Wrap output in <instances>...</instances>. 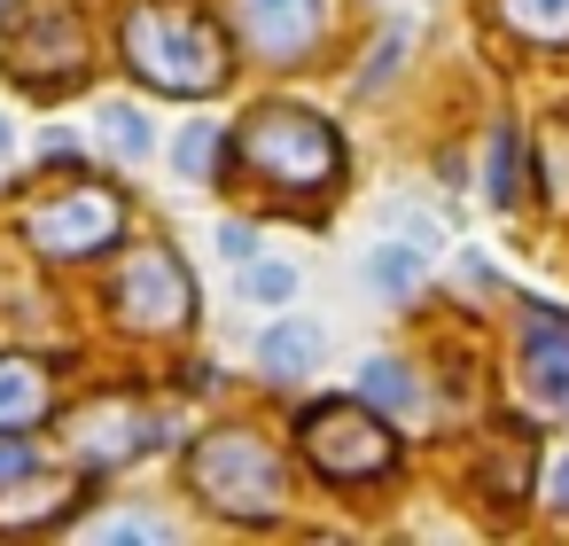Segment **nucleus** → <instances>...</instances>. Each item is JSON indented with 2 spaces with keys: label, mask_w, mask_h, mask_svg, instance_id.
Wrapping results in <instances>:
<instances>
[{
  "label": "nucleus",
  "mask_w": 569,
  "mask_h": 546,
  "mask_svg": "<svg viewBox=\"0 0 569 546\" xmlns=\"http://www.w3.org/2000/svg\"><path fill=\"white\" fill-rule=\"evenodd\" d=\"M87 538H94V546H126V538H172V523H164V515H102Z\"/></svg>",
  "instance_id": "24"
},
{
  "label": "nucleus",
  "mask_w": 569,
  "mask_h": 546,
  "mask_svg": "<svg viewBox=\"0 0 569 546\" xmlns=\"http://www.w3.org/2000/svg\"><path fill=\"white\" fill-rule=\"evenodd\" d=\"M40 165H48V172H63V180H71V172H87L79 133H63V126H56V133H40Z\"/></svg>",
  "instance_id": "26"
},
{
  "label": "nucleus",
  "mask_w": 569,
  "mask_h": 546,
  "mask_svg": "<svg viewBox=\"0 0 569 546\" xmlns=\"http://www.w3.org/2000/svg\"><path fill=\"white\" fill-rule=\"evenodd\" d=\"M17 172V118H0V180Z\"/></svg>",
  "instance_id": "28"
},
{
  "label": "nucleus",
  "mask_w": 569,
  "mask_h": 546,
  "mask_svg": "<svg viewBox=\"0 0 569 546\" xmlns=\"http://www.w3.org/2000/svg\"><path fill=\"white\" fill-rule=\"evenodd\" d=\"M118 63L141 79V95L211 102L234 79V32L203 0H126L118 9Z\"/></svg>",
  "instance_id": "2"
},
{
  "label": "nucleus",
  "mask_w": 569,
  "mask_h": 546,
  "mask_svg": "<svg viewBox=\"0 0 569 546\" xmlns=\"http://www.w3.org/2000/svg\"><path fill=\"white\" fill-rule=\"evenodd\" d=\"M297 289H305V274L289 266V258H242V281H234V297L250 305V312H289L297 305Z\"/></svg>",
  "instance_id": "19"
},
{
  "label": "nucleus",
  "mask_w": 569,
  "mask_h": 546,
  "mask_svg": "<svg viewBox=\"0 0 569 546\" xmlns=\"http://www.w3.org/2000/svg\"><path fill=\"white\" fill-rule=\"evenodd\" d=\"M336 24V0H227V32L234 56H258L266 71H297L320 56Z\"/></svg>",
  "instance_id": "9"
},
{
  "label": "nucleus",
  "mask_w": 569,
  "mask_h": 546,
  "mask_svg": "<svg viewBox=\"0 0 569 546\" xmlns=\"http://www.w3.org/2000/svg\"><path fill=\"white\" fill-rule=\"evenodd\" d=\"M188 492H196L203 515L266 530V523L289 515V460L258 421H211L188 445Z\"/></svg>",
  "instance_id": "3"
},
{
  "label": "nucleus",
  "mask_w": 569,
  "mask_h": 546,
  "mask_svg": "<svg viewBox=\"0 0 569 546\" xmlns=\"http://www.w3.org/2000/svg\"><path fill=\"white\" fill-rule=\"evenodd\" d=\"M406 40H413L406 24L375 32V56H367V63H359V79H351V95H359V102H375V95H382V87H390V79L406 71Z\"/></svg>",
  "instance_id": "21"
},
{
  "label": "nucleus",
  "mask_w": 569,
  "mask_h": 546,
  "mask_svg": "<svg viewBox=\"0 0 569 546\" xmlns=\"http://www.w3.org/2000/svg\"><path fill=\"white\" fill-rule=\"evenodd\" d=\"M56 437H63L71 468H87V476H118V468H133L141 453L172 445L180 429H172V414H149L141 398H94V406H71V414L56 421Z\"/></svg>",
  "instance_id": "8"
},
{
  "label": "nucleus",
  "mask_w": 569,
  "mask_h": 546,
  "mask_svg": "<svg viewBox=\"0 0 569 546\" xmlns=\"http://www.w3.org/2000/svg\"><path fill=\"white\" fill-rule=\"evenodd\" d=\"M172 172H180L188 188H219V180L234 172V141H227V126L188 118V126L172 133Z\"/></svg>",
  "instance_id": "16"
},
{
  "label": "nucleus",
  "mask_w": 569,
  "mask_h": 546,
  "mask_svg": "<svg viewBox=\"0 0 569 546\" xmlns=\"http://www.w3.org/2000/svg\"><path fill=\"white\" fill-rule=\"evenodd\" d=\"M219 258H234V266L258 258V227L250 219H219Z\"/></svg>",
  "instance_id": "27"
},
{
  "label": "nucleus",
  "mask_w": 569,
  "mask_h": 546,
  "mask_svg": "<svg viewBox=\"0 0 569 546\" xmlns=\"http://www.w3.org/2000/svg\"><path fill=\"white\" fill-rule=\"evenodd\" d=\"M102 305H110V320H118L126 336H149V344L188 336L196 312H203L196 274H188V258H180L164 235H141V242L118 258V274L102 281Z\"/></svg>",
  "instance_id": "6"
},
{
  "label": "nucleus",
  "mask_w": 569,
  "mask_h": 546,
  "mask_svg": "<svg viewBox=\"0 0 569 546\" xmlns=\"http://www.w3.org/2000/svg\"><path fill=\"white\" fill-rule=\"evenodd\" d=\"M530 172H546V203L569 211V118L546 126V149H530Z\"/></svg>",
  "instance_id": "22"
},
{
  "label": "nucleus",
  "mask_w": 569,
  "mask_h": 546,
  "mask_svg": "<svg viewBox=\"0 0 569 546\" xmlns=\"http://www.w3.org/2000/svg\"><path fill=\"white\" fill-rule=\"evenodd\" d=\"M359 281H367L375 305H413V297H421V250L398 242V235H382V242L359 258Z\"/></svg>",
  "instance_id": "17"
},
{
  "label": "nucleus",
  "mask_w": 569,
  "mask_h": 546,
  "mask_svg": "<svg viewBox=\"0 0 569 546\" xmlns=\"http://www.w3.org/2000/svg\"><path fill=\"white\" fill-rule=\"evenodd\" d=\"M94 141H102L118 165H141V157L157 149V126H149L141 102H102V110H94Z\"/></svg>",
  "instance_id": "20"
},
{
  "label": "nucleus",
  "mask_w": 569,
  "mask_h": 546,
  "mask_svg": "<svg viewBox=\"0 0 569 546\" xmlns=\"http://www.w3.org/2000/svg\"><path fill=\"white\" fill-rule=\"evenodd\" d=\"M382 227H390L398 242H413V250H437V242H445V219L421 211L413 196H390V203H382Z\"/></svg>",
  "instance_id": "23"
},
{
  "label": "nucleus",
  "mask_w": 569,
  "mask_h": 546,
  "mask_svg": "<svg viewBox=\"0 0 569 546\" xmlns=\"http://www.w3.org/2000/svg\"><path fill=\"white\" fill-rule=\"evenodd\" d=\"M40 468V437L32 429H9V437H0V492H9L17 476H32Z\"/></svg>",
  "instance_id": "25"
},
{
  "label": "nucleus",
  "mask_w": 569,
  "mask_h": 546,
  "mask_svg": "<svg viewBox=\"0 0 569 546\" xmlns=\"http://www.w3.org/2000/svg\"><path fill=\"white\" fill-rule=\"evenodd\" d=\"M56 414V367L40 351H0V437L40 429Z\"/></svg>",
  "instance_id": "12"
},
{
  "label": "nucleus",
  "mask_w": 569,
  "mask_h": 546,
  "mask_svg": "<svg viewBox=\"0 0 569 546\" xmlns=\"http://www.w3.org/2000/svg\"><path fill=\"white\" fill-rule=\"evenodd\" d=\"M515 398L530 406V421H569V312L522 297V328H515Z\"/></svg>",
  "instance_id": "10"
},
{
  "label": "nucleus",
  "mask_w": 569,
  "mask_h": 546,
  "mask_svg": "<svg viewBox=\"0 0 569 546\" xmlns=\"http://www.w3.org/2000/svg\"><path fill=\"white\" fill-rule=\"evenodd\" d=\"M320 359H328V328H320V320H273V328L258 336V375H266L273 390L312 383Z\"/></svg>",
  "instance_id": "13"
},
{
  "label": "nucleus",
  "mask_w": 569,
  "mask_h": 546,
  "mask_svg": "<svg viewBox=\"0 0 569 546\" xmlns=\"http://www.w3.org/2000/svg\"><path fill=\"white\" fill-rule=\"evenodd\" d=\"M546 476H553V484H546V492H553V507H561V515H569V453H561V460H553V468H546Z\"/></svg>",
  "instance_id": "29"
},
{
  "label": "nucleus",
  "mask_w": 569,
  "mask_h": 546,
  "mask_svg": "<svg viewBox=\"0 0 569 546\" xmlns=\"http://www.w3.org/2000/svg\"><path fill=\"white\" fill-rule=\"evenodd\" d=\"M499 32L522 48H569V0H499Z\"/></svg>",
  "instance_id": "18"
},
{
  "label": "nucleus",
  "mask_w": 569,
  "mask_h": 546,
  "mask_svg": "<svg viewBox=\"0 0 569 546\" xmlns=\"http://www.w3.org/2000/svg\"><path fill=\"white\" fill-rule=\"evenodd\" d=\"M0 71L32 102H63L94 71L87 9L79 0H0Z\"/></svg>",
  "instance_id": "4"
},
{
  "label": "nucleus",
  "mask_w": 569,
  "mask_h": 546,
  "mask_svg": "<svg viewBox=\"0 0 569 546\" xmlns=\"http://www.w3.org/2000/svg\"><path fill=\"white\" fill-rule=\"evenodd\" d=\"M483 196H491V211H522L530 203V133L515 118H499L491 141H483Z\"/></svg>",
  "instance_id": "15"
},
{
  "label": "nucleus",
  "mask_w": 569,
  "mask_h": 546,
  "mask_svg": "<svg viewBox=\"0 0 569 546\" xmlns=\"http://www.w3.org/2000/svg\"><path fill=\"white\" fill-rule=\"evenodd\" d=\"M24 242H32L40 258H56V266H87V258H102V250L126 242V196H118L110 180L71 172L63 196L24 203Z\"/></svg>",
  "instance_id": "7"
},
{
  "label": "nucleus",
  "mask_w": 569,
  "mask_h": 546,
  "mask_svg": "<svg viewBox=\"0 0 569 546\" xmlns=\"http://www.w3.org/2000/svg\"><path fill=\"white\" fill-rule=\"evenodd\" d=\"M102 492V476H63V468H32V476H17L9 492H0V530H71L79 523V507Z\"/></svg>",
  "instance_id": "11"
},
{
  "label": "nucleus",
  "mask_w": 569,
  "mask_h": 546,
  "mask_svg": "<svg viewBox=\"0 0 569 546\" xmlns=\"http://www.w3.org/2000/svg\"><path fill=\"white\" fill-rule=\"evenodd\" d=\"M234 165H242V180L266 188V211H289V219L320 227V196L343 188L351 149H343V133H336L312 102L266 95V102H250L242 126H234Z\"/></svg>",
  "instance_id": "1"
},
{
  "label": "nucleus",
  "mask_w": 569,
  "mask_h": 546,
  "mask_svg": "<svg viewBox=\"0 0 569 546\" xmlns=\"http://www.w3.org/2000/svg\"><path fill=\"white\" fill-rule=\"evenodd\" d=\"M359 398H367L375 414H398V421H429V383H421V367H413L406 351H375V359L359 367Z\"/></svg>",
  "instance_id": "14"
},
{
  "label": "nucleus",
  "mask_w": 569,
  "mask_h": 546,
  "mask_svg": "<svg viewBox=\"0 0 569 546\" xmlns=\"http://www.w3.org/2000/svg\"><path fill=\"white\" fill-rule=\"evenodd\" d=\"M289 429H297L305 468L336 492H367V484L398 476V429L367 398H305Z\"/></svg>",
  "instance_id": "5"
}]
</instances>
